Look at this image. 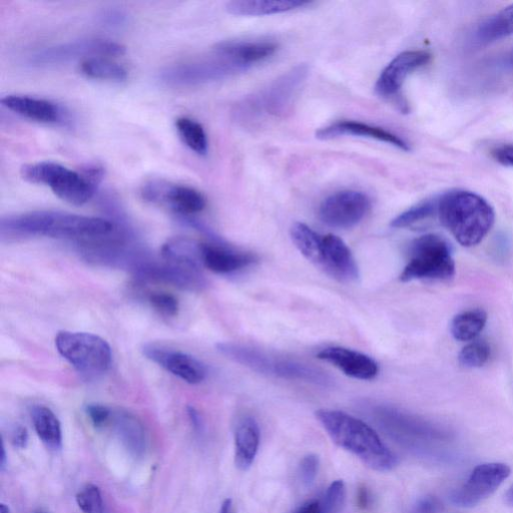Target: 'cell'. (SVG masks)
<instances>
[{"mask_svg":"<svg viewBox=\"0 0 513 513\" xmlns=\"http://www.w3.org/2000/svg\"><path fill=\"white\" fill-rule=\"evenodd\" d=\"M369 411L380 429L408 450L421 451L427 442L440 438V433L430 424L398 409L376 405Z\"/></svg>","mask_w":513,"mask_h":513,"instance_id":"ba28073f","label":"cell"},{"mask_svg":"<svg viewBox=\"0 0 513 513\" xmlns=\"http://www.w3.org/2000/svg\"><path fill=\"white\" fill-rule=\"evenodd\" d=\"M513 36V5L482 22L475 32L479 44H489Z\"/></svg>","mask_w":513,"mask_h":513,"instance_id":"f1b7e54d","label":"cell"},{"mask_svg":"<svg viewBox=\"0 0 513 513\" xmlns=\"http://www.w3.org/2000/svg\"><path fill=\"white\" fill-rule=\"evenodd\" d=\"M454 275L455 263L449 244L438 235L428 234L412 242L400 280L449 281Z\"/></svg>","mask_w":513,"mask_h":513,"instance_id":"5b68a950","label":"cell"},{"mask_svg":"<svg viewBox=\"0 0 513 513\" xmlns=\"http://www.w3.org/2000/svg\"><path fill=\"white\" fill-rule=\"evenodd\" d=\"M2 105L22 118L47 125H67L69 112L59 104L30 96L9 95Z\"/></svg>","mask_w":513,"mask_h":513,"instance_id":"ac0fdd59","label":"cell"},{"mask_svg":"<svg viewBox=\"0 0 513 513\" xmlns=\"http://www.w3.org/2000/svg\"><path fill=\"white\" fill-rule=\"evenodd\" d=\"M126 54V47L106 39H84L38 51L30 58L35 67H51L75 61L95 58L120 57Z\"/></svg>","mask_w":513,"mask_h":513,"instance_id":"30bf717a","label":"cell"},{"mask_svg":"<svg viewBox=\"0 0 513 513\" xmlns=\"http://www.w3.org/2000/svg\"><path fill=\"white\" fill-rule=\"evenodd\" d=\"M83 75L90 79L122 83L128 79V71L109 58H95L84 61L80 66Z\"/></svg>","mask_w":513,"mask_h":513,"instance_id":"4dcf8cb0","label":"cell"},{"mask_svg":"<svg viewBox=\"0 0 513 513\" xmlns=\"http://www.w3.org/2000/svg\"><path fill=\"white\" fill-rule=\"evenodd\" d=\"M320 461L317 455L308 454L303 457L299 464L298 474L301 483L304 486H311L319 472Z\"/></svg>","mask_w":513,"mask_h":513,"instance_id":"f35d334b","label":"cell"},{"mask_svg":"<svg viewBox=\"0 0 513 513\" xmlns=\"http://www.w3.org/2000/svg\"><path fill=\"white\" fill-rule=\"evenodd\" d=\"M307 73L308 69L303 66L292 70L278 79L259 96L254 97L250 101L247 100L240 109H246L247 111L250 110V113L246 114L245 117H249V115H253V117H261L263 114L276 117L284 115L290 110L294 103V99L302 87V84L307 77Z\"/></svg>","mask_w":513,"mask_h":513,"instance_id":"8fae6325","label":"cell"},{"mask_svg":"<svg viewBox=\"0 0 513 513\" xmlns=\"http://www.w3.org/2000/svg\"><path fill=\"white\" fill-rule=\"evenodd\" d=\"M261 432L257 421L243 417L235 429V463L240 470H249L255 462L260 447Z\"/></svg>","mask_w":513,"mask_h":513,"instance_id":"d4e9b609","label":"cell"},{"mask_svg":"<svg viewBox=\"0 0 513 513\" xmlns=\"http://www.w3.org/2000/svg\"><path fill=\"white\" fill-rule=\"evenodd\" d=\"M346 499V486L343 480L332 482L327 488L322 502L320 513H342Z\"/></svg>","mask_w":513,"mask_h":513,"instance_id":"8d00e7d4","label":"cell"},{"mask_svg":"<svg viewBox=\"0 0 513 513\" xmlns=\"http://www.w3.org/2000/svg\"><path fill=\"white\" fill-rule=\"evenodd\" d=\"M487 322V314L481 309H473L455 316L450 325L452 336L461 342H471L482 332Z\"/></svg>","mask_w":513,"mask_h":513,"instance_id":"f546056e","label":"cell"},{"mask_svg":"<svg viewBox=\"0 0 513 513\" xmlns=\"http://www.w3.org/2000/svg\"><path fill=\"white\" fill-rule=\"evenodd\" d=\"M371 202L358 191L337 192L323 201L319 209L321 221L335 229H350L368 214Z\"/></svg>","mask_w":513,"mask_h":513,"instance_id":"4fadbf2b","label":"cell"},{"mask_svg":"<svg viewBox=\"0 0 513 513\" xmlns=\"http://www.w3.org/2000/svg\"><path fill=\"white\" fill-rule=\"evenodd\" d=\"M431 55L425 51H408L398 55L383 70L377 80L375 91L382 98L398 95L409 75L426 66Z\"/></svg>","mask_w":513,"mask_h":513,"instance_id":"e0dca14e","label":"cell"},{"mask_svg":"<svg viewBox=\"0 0 513 513\" xmlns=\"http://www.w3.org/2000/svg\"><path fill=\"white\" fill-rule=\"evenodd\" d=\"M21 175L29 183L51 188L60 199L75 206H83L91 201L98 188L83 173L55 162L25 165Z\"/></svg>","mask_w":513,"mask_h":513,"instance_id":"8992f818","label":"cell"},{"mask_svg":"<svg viewBox=\"0 0 513 513\" xmlns=\"http://www.w3.org/2000/svg\"><path fill=\"white\" fill-rule=\"evenodd\" d=\"M144 354L148 359L189 384H200L207 377L206 366L188 353L157 345H147L144 347Z\"/></svg>","mask_w":513,"mask_h":513,"instance_id":"2e32d148","label":"cell"},{"mask_svg":"<svg viewBox=\"0 0 513 513\" xmlns=\"http://www.w3.org/2000/svg\"><path fill=\"white\" fill-rule=\"evenodd\" d=\"M12 442L20 449L26 448L29 443V432L27 428L21 425L15 427L12 434Z\"/></svg>","mask_w":513,"mask_h":513,"instance_id":"f6af8a7d","label":"cell"},{"mask_svg":"<svg viewBox=\"0 0 513 513\" xmlns=\"http://www.w3.org/2000/svg\"><path fill=\"white\" fill-rule=\"evenodd\" d=\"M86 413L96 428L104 429L110 425L113 410L103 404L91 403L86 406Z\"/></svg>","mask_w":513,"mask_h":513,"instance_id":"ab89813d","label":"cell"},{"mask_svg":"<svg viewBox=\"0 0 513 513\" xmlns=\"http://www.w3.org/2000/svg\"><path fill=\"white\" fill-rule=\"evenodd\" d=\"M162 257L168 263L200 271L203 266L202 243L189 238L171 239L163 246Z\"/></svg>","mask_w":513,"mask_h":513,"instance_id":"4316f807","label":"cell"},{"mask_svg":"<svg viewBox=\"0 0 513 513\" xmlns=\"http://www.w3.org/2000/svg\"><path fill=\"white\" fill-rule=\"evenodd\" d=\"M344 136L368 138L389 144L405 152L410 151L408 143L395 134L358 122H337L319 130L316 134L320 140H332Z\"/></svg>","mask_w":513,"mask_h":513,"instance_id":"7402d4cb","label":"cell"},{"mask_svg":"<svg viewBox=\"0 0 513 513\" xmlns=\"http://www.w3.org/2000/svg\"><path fill=\"white\" fill-rule=\"evenodd\" d=\"M490 357V346L484 340H473L460 351L458 361L465 368L482 367Z\"/></svg>","mask_w":513,"mask_h":513,"instance_id":"e575fe53","label":"cell"},{"mask_svg":"<svg viewBox=\"0 0 513 513\" xmlns=\"http://www.w3.org/2000/svg\"><path fill=\"white\" fill-rule=\"evenodd\" d=\"M188 415L195 431L201 432L203 430V419L200 413L194 407H190L188 409Z\"/></svg>","mask_w":513,"mask_h":513,"instance_id":"bcb514c9","label":"cell"},{"mask_svg":"<svg viewBox=\"0 0 513 513\" xmlns=\"http://www.w3.org/2000/svg\"><path fill=\"white\" fill-rule=\"evenodd\" d=\"M508 65L510 68L513 69V51L510 53V55L508 57Z\"/></svg>","mask_w":513,"mask_h":513,"instance_id":"f5cc1de1","label":"cell"},{"mask_svg":"<svg viewBox=\"0 0 513 513\" xmlns=\"http://www.w3.org/2000/svg\"><path fill=\"white\" fill-rule=\"evenodd\" d=\"M317 267L341 282H355L359 278V268L352 252L344 241L335 235L322 237Z\"/></svg>","mask_w":513,"mask_h":513,"instance_id":"d6986e66","label":"cell"},{"mask_svg":"<svg viewBox=\"0 0 513 513\" xmlns=\"http://www.w3.org/2000/svg\"><path fill=\"white\" fill-rule=\"evenodd\" d=\"M257 257L222 245L202 244L203 266L217 274H232L253 265Z\"/></svg>","mask_w":513,"mask_h":513,"instance_id":"603a6c76","label":"cell"},{"mask_svg":"<svg viewBox=\"0 0 513 513\" xmlns=\"http://www.w3.org/2000/svg\"><path fill=\"white\" fill-rule=\"evenodd\" d=\"M373 503V496L371 491L365 486L362 485L358 488L356 494V504L357 506L363 510L367 511L371 509Z\"/></svg>","mask_w":513,"mask_h":513,"instance_id":"ee69618b","label":"cell"},{"mask_svg":"<svg viewBox=\"0 0 513 513\" xmlns=\"http://www.w3.org/2000/svg\"><path fill=\"white\" fill-rule=\"evenodd\" d=\"M437 216L456 241L468 248L478 245L495 221L490 204L468 191H453L438 198Z\"/></svg>","mask_w":513,"mask_h":513,"instance_id":"3957f363","label":"cell"},{"mask_svg":"<svg viewBox=\"0 0 513 513\" xmlns=\"http://www.w3.org/2000/svg\"><path fill=\"white\" fill-rule=\"evenodd\" d=\"M219 513H235L234 503L232 499H226L221 505Z\"/></svg>","mask_w":513,"mask_h":513,"instance_id":"c3c4849f","label":"cell"},{"mask_svg":"<svg viewBox=\"0 0 513 513\" xmlns=\"http://www.w3.org/2000/svg\"><path fill=\"white\" fill-rule=\"evenodd\" d=\"M141 194L147 202L167 207L182 216L198 214L207 205L206 198L198 190L165 180L148 181L143 185Z\"/></svg>","mask_w":513,"mask_h":513,"instance_id":"7c38bea8","label":"cell"},{"mask_svg":"<svg viewBox=\"0 0 513 513\" xmlns=\"http://www.w3.org/2000/svg\"><path fill=\"white\" fill-rule=\"evenodd\" d=\"M31 417L39 438L50 449L58 451L63 447V429L58 416L45 405H36Z\"/></svg>","mask_w":513,"mask_h":513,"instance_id":"83f0119b","label":"cell"},{"mask_svg":"<svg viewBox=\"0 0 513 513\" xmlns=\"http://www.w3.org/2000/svg\"><path fill=\"white\" fill-rule=\"evenodd\" d=\"M38 513H46V512H38Z\"/></svg>","mask_w":513,"mask_h":513,"instance_id":"db71d44e","label":"cell"},{"mask_svg":"<svg viewBox=\"0 0 513 513\" xmlns=\"http://www.w3.org/2000/svg\"><path fill=\"white\" fill-rule=\"evenodd\" d=\"M510 468L504 463L491 462L476 466L466 482L451 496L460 507H472L493 494L509 477Z\"/></svg>","mask_w":513,"mask_h":513,"instance_id":"5bb4252c","label":"cell"},{"mask_svg":"<svg viewBox=\"0 0 513 513\" xmlns=\"http://www.w3.org/2000/svg\"><path fill=\"white\" fill-rule=\"evenodd\" d=\"M440 504L435 497L426 496L417 501L413 513H439Z\"/></svg>","mask_w":513,"mask_h":513,"instance_id":"7bdbcfd3","label":"cell"},{"mask_svg":"<svg viewBox=\"0 0 513 513\" xmlns=\"http://www.w3.org/2000/svg\"><path fill=\"white\" fill-rule=\"evenodd\" d=\"M291 238L301 254L314 265L320 260L322 237L309 226L295 223L290 231Z\"/></svg>","mask_w":513,"mask_h":513,"instance_id":"1f68e13d","label":"cell"},{"mask_svg":"<svg viewBox=\"0 0 513 513\" xmlns=\"http://www.w3.org/2000/svg\"><path fill=\"white\" fill-rule=\"evenodd\" d=\"M8 458H7V452H6V446L3 443L2 445V455H0V467H2V470H5L7 466Z\"/></svg>","mask_w":513,"mask_h":513,"instance_id":"681fc988","label":"cell"},{"mask_svg":"<svg viewBox=\"0 0 513 513\" xmlns=\"http://www.w3.org/2000/svg\"><path fill=\"white\" fill-rule=\"evenodd\" d=\"M56 348L63 358L84 375H101L112 365L113 353L110 344L92 333L59 332Z\"/></svg>","mask_w":513,"mask_h":513,"instance_id":"52a82bcc","label":"cell"},{"mask_svg":"<svg viewBox=\"0 0 513 513\" xmlns=\"http://www.w3.org/2000/svg\"><path fill=\"white\" fill-rule=\"evenodd\" d=\"M437 209L438 199L423 201L397 216L391 222V227L403 229L414 226L437 215Z\"/></svg>","mask_w":513,"mask_h":513,"instance_id":"836d02e7","label":"cell"},{"mask_svg":"<svg viewBox=\"0 0 513 513\" xmlns=\"http://www.w3.org/2000/svg\"><path fill=\"white\" fill-rule=\"evenodd\" d=\"M310 5L300 0H236L227 5L229 14L241 17H262L283 14Z\"/></svg>","mask_w":513,"mask_h":513,"instance_id":"484cf974","label":"cell"},{"mask_svg":"<svg viewBox=\"0 0 513 513\" xmlns=\"http://www.w3.org/2000/svg\"><path fill=\"white\" fill-rule=\"evenodd\" d=\"M316 418L336 445L358 457L368 467L387 472L397 466L395 453L364 421L343 411L331 409L318 410Z\"/></svg>","mask_w":513,"mask_h":513,"instance_id":"7a4b0ae2","label":"cell"},{"mask_svg":"<svg viewBox=\"0 0 513 513\" xmlns=\"http://www.w3.org/2000/svg\"><path fill=\"white\" fill-rule=\"evenodd\" d=\"M491 155L497 163L513 168V144L498 146L491 151Z\"/></svg>","mask_w":513,"mask_h":513,"instance_id":"b9f144b4","label":"cell"},{"mask_svg":"<svg viewBox=\"0 0 513 513\" xmlns=\"http://www.w3.org/2000/svg\"><path fill=\"white\" fill-rule=\"evenodd\" d=\"M214 50L246 71L272 57L277 51V46L271 42L230 41L218 44Z\"/></svg>","mask_w":513,"mask_h":513,"instance_id":"cb8c5ba5","label":"cell"},{"mask_svg":"<svg viewBox=\"0 0 513 513\" xmlns=\"http://www.w3.org/2000/svg\"><path fill=\"white\" fill-rule=\"evenodd\" d=\"M128 15L120 9H107L100 13L98 16L99 23L108 29H122L128 24Z\"/></svg>","mask_w":513,"mask_h":513,"instance_id":"60d3db41","label":"cell"},{"mask_svg":"<svg viewBox=\"0 0 513 513\" xmlns=\"http://www.w3.org/2000/svg\"><path fill=\"white\" fill-rule=\"evenodd\" d=\"M317 357L359 380H372L379 371L377 363L369 356L344 347L322 349Z\"/></svg>","mask_w":513,"mask_h":513,"instance_id":"ffe728a7","label":"cell"},{"mask_svg":"<svg viewBox=\"0 0 513 513\" xmlns=\"http://www.w3.org/2000/svg\"><path fill=\"white\" fill-rule=\"evenodd\" d=\"M166 262V261H165ZM142 280L156 281L190 291H200L207 281L200 271L143 258L132 270Z\"/></svg>","mask_w":513,"mask_h":513,"instance_id":"9a60e30c","label":"cell"},{"mask_svg":"<svg viewBox=\"0 0 513 513\" xmlns=\"http://www.w3.org/2000/svg\"><path fill=\"white\" fill-rule=\"evenodd\" d=\"M294 513H320V502L315 500L306 502Z\"/></svg>","mask_w":513,"mask_h":513,"instance_id":"7dc6e473","label":"cell"},{"mask_svg":"<svg viewBox=\"0 0 513 513\" xmlns=\"http://www.w3.org/2000/svg\"><path fill=\"white\" fill-rule=\"evenodd\" d=\"M217 350L234 362L263 375L302 381L323 387L332 384V379L326 372L298 360L271 355L254 347L231 342L219 343Z\"/></svg>","mask_w":513,"mask_h":513,"instance_id":"277c9868","label":"cell"},{"mask_svg":"<svg viewBox=\"0 0 513 513\" xmlns=\"http://www.w3.org/2000/svg\"><path fill=\"white\" fill-rule=\"evenodd\" d=\"M151 306L160 314L167 317H175L179 313L178 299L167 292H154L149 296Z\"/></svg>","mask_w":513,"mask_h":513,"instance_id":"74e56055","label":"cell"},{"mask_svg":"<svg viewBox=\"0 0 513 513\" xmlns=\"http://www.w3.org/2000/svg\"><path fill=\"white\" fill-rule=\"evenodd\" d=\"M76 498L83 513H108L102 490L96 484L84 486Z\"/></svg>","mask_w":513,"mask_h":513,"instance_id":"d590c367","label":"cell"},{"mask_svg":"<svg viewBox=\"0 0 513 513\" xmlns=\"http://www.w3.org/2000/svg\"><path fill=\"white\" fill-rule=\"evenodd\" d=\"M109 427L133 457L146 456L149 449V436L139 417L124 409L113 410Z\"/></svg>","mask_w":513,"mask_h":513,"instance_id":"44dd1931","label":"cell"},{"mask_svg":"<svg viewBox=\"0 0 513 513\" xmlns=\"http://www.w3.org/2000/svg\"><path fill=\"white\" fill-rule=\"evenodd\" d=\"M506 500L509 504L513 505V486L509 489L506 494Z\"/></svg>","mask_w":513,"mask_h":513,"instance_id":"f907efd6","label":"cell"},{"mask_svg":"<svg viewBox=\"0 0 513 513\" xmlns=\"http://www.w3.org/2000/svg\"><path fill=\"white\" fill-rule=\"evenodd\" d=\"M0 513H12L11 508L7 504L2 503V505H0Z\"/></svg>","mask_w":513,"mask_h":513,"instance_id":"816d5d0a","label":"cell"},{"mask_svg":"<svg viewBox=\"0 0 513 513\" xmlns=\"http://www.w3.org/2000/svg\"><path fill=\"white\" fill-rule=\"evenodd\" d=\"M117 231L116 225L106 219L59 211H36L2 219L3 238L46 237L93 243L109 238Z\"/></svg>","mask_w":513,"mask_h":513,"instance_id":"6da1fadb","label":"cell"},{"mask_svg":"<svg viewBox=\"0 0 513 513\" xmlns=\"http://www.w3.org/2000/svg\"><path fill=\"white\" fill-rule=\"evenodd\" d=\"M245 70L214 50L212 56L169 66L161 71L160 81L170 87H192L226 79Z\"/></svg>","mask_w":513,"mask_h":513,"instance_id":"9c48e42d","label":"cell"},{"mask_svg":"<svg viewBox=\"0 0 513 513\" xmlns=\"http://www.w3.org/2000/svg\"><path fill=\"white\" fill-rule=\"evenodd\" d=\"M177 132L184 144L200 156H205L209 150L207 134L197 121L182 117L176 121Z\"/></svg>","mask_w":513,"mask_h":513,"instance_id":"d6a6232c","label":"cell"}]
</instances>
